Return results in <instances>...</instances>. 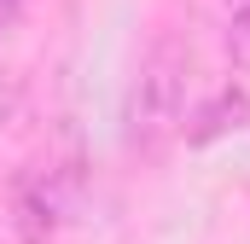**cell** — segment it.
Segmentation results:
<instances>
[{
    "mask_svg": "<svg viewBox=\"0 0 250 244\" xmlns=\"http://www.w3.org/2000/svg\"><path fill=\"white\" fill-rule=\"evenodd\" d=\"M187 76H192V53L181 35H157L146 47L134 93H128V145L140 157H157L187 128Z\"/></svg>",
    "mask_w": 250,
    "mask_h": 244,
    "instance_id": "1",
    "label": "cell"
},
{
    "mask_svg": "<svg viewBox=\"0 0 250 244\" xmlns=\"http://www.w3.org/2000/svg\"><path fill=\"white\" fill-rule=\"evenodd\" d=\"M245 117H250V93L239 87V81H227L198 117H192V128H187V140L192 145H209V140H221V134H233V128H245Z\"/></svg>",
    "mask_w": 250,
    "mask_h": 244,
    "instance_id": "2",
    "label": "cell"
},
{
    "mask_svg": "<svg viewBox=\"0 0 250 244\" xmlns=\"http://www.w3.org/2000/svg\"><path fill=\"white\" fill-rule=\"evenodd\" d=\"M227 59L233 70H250V0H227Z\"/></svg>",
    "mask_w": 250,
    "mask_h": 244,
    "instance_id": "3",
    "label": "cell"
},
{
    "mask_svg": "<svg viewBox=\"0 0 250 244\" xmlns=\"http://www.w3.org/2000/svg\"><path fill=\"white\" fill-rule=\"evenodd\" d=\"M23 12H29V0H0V41L23 23Z\"/></svg>",
    "mask_w": 250,
    "mask_h": 244,
    "instance_id": "4",
    "label": "cell"
}]
</instances>
